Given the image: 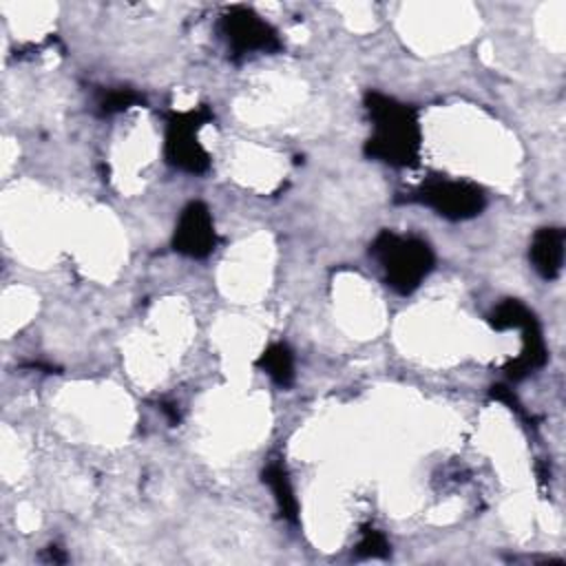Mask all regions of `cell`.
Returning <instances> with one entry per match:
<instances>
[{
	"mask_svg": "<svg viewBox=\"0 0 566 566\" xmlns=\"http://www.w3.org/2000/svg\"><path fill=\"white\" fill-rule=\"evenodd\" d=\"M254 365L265 371L279 387L287 389L294 382V354L285 343L268 345Z\"/></svg>",
	"mask_w": 566,
	"mask_h": 566,
	"instance_id": "cell-10",
	"label": "cell"
},
{
	"mask_svg": "<svg viewBox=\"0 0 566 566\" xmlns=\"http://www.w3.org/2000/svg\"><path fill=\"white\" fill-rule=\"evenodd\" d=\"M261 478L270 486L281 517H285L287 522L296 524L298 522V502H296V495H294V489H292V482H290L285 464L281 460H270L265 464Z\"/></svg>",
	"mask_w": 566,
	"mask_h": 566,
	"instance_id": "cell-9",
	"label": "cell"
},
{
	"mask_svg": "<svg viewBox=\"0 0 566 566\" xmlns=\"http://www.w3.org/2000/svg\"><path fill=\"white\" fill-rule=\"evenodd\" d=\"M161 411L170 418V422H172V424H177V422H179V411H177V407H175V405L161 402Z\"/></svg>",
	"mask_w": 566,
	"mask_h": 566,
	"instance_id": "cell-15",
	"label": "cell"
},
{
	"mask_svg": "<svg viewBox=\"0 0 566 566\" xmlns=\"http://www.w3.org/2000/svg\"><path fill=\"white\" fill-rule=\"evenodd\" d=\"M535 312L528 310L520 298H504L493 307L489 314V325L495 332H506V329H520Z\"/></svg>",
	"mask_w": 566,
	"mask_h": 566,
	"instance_id": "cell-11",
	"label": "cell"
},
{
	"mask_svg": "<svg viewBox=\"0 0 566 566\" xmlns=\"http://www.w3.org/2000/svg\"><path fill=\"white\" fill-rule=\"evenodd\" d=\"M217 29L232 57H243L250 53H276L283 49L276 29L243 4L226 9Z\"/></svg>",
	"mask_w": 566,
	"mask_h": 566,
	"instance_id": "cell-5",
	"label": "cell"
},
{
	"mask_svg": "<svg viewBox=\"0 0 566 566\" xmlns=\"http://www.w3.org/2000/svg\"><path fill=\"white\" fill-rule=\"evenodd\" d=\"M520 332H522V352L515 360H509L502 367L506 378L513 380V382L524 380L528 374L542 369L548 360V349H546V343H544L542 325H539L535 314L520 327Z\"/></svg>",
	"mask_w": 566,
	"mask_h": 566,
	"instance_id": "cell-8",
	"label": "cell"
},
{
	"mask_svg": "<svg viewBox=\"0 0 566 566\" xmlns=\"http://www.w3.org/2000/svg\"><path fill=\"white\" fill-rule=\"evenodd\" d=\"M365 108L371 122V135L363 146L365 157L394 168H416L422 146L418 108L380 91L365 93Z\"/></svg>",
	"mask_w": 566,
	"mask_h": 566,
	"instance_id": "cell-1",
	"label": "cell"
},
{
	"mask_svg": "<svg viewBox=\"0 0 566 566\" xmlns=\"http://www.w3.org/2000/svg\"><path fill=\"white\" fill-rule=\"evenodd\" d=\"M95 104L99 115H115L137 104H144V97L133 88H108V91H99Z\"/></svg>",
	"mask_w": 566,
	"mask_h": 566,
	"instance_id": "cell-12",
	"label": "cell"
},
{
	"mask_svg": "<svg viewBox=\"0 0 566 566\" xmlns=\"http://www.w3.org/2000/svg\"><path fill=\"white\" fill-rule=\"evenodd\" d=\"M217 241L210 208L203 201L186 203L172 232V250L188 259H206L214 252Z\"/></svg>",
	"mask_w": 566,
	"mask_h": 566,
	"instance_id": "cell-6",
	"label": "cell"
},
{
	"mask_svg": "<svg viewBox=\"0 0 566 566\" xmlns=\"http://www.w3.org/2000/svg\"><path fill=\"white\" fill-rule=\"evenodd\" d=\"M212 119L214 113L206 104L190 111H172L166 115L164 157L172 168L190 175L208 172L210 155L199 142V130Z\"/></svg>",
	"mask_w": 566,
	"mask_h": 566,
	"instance_id": "cell-3",
	"label": "cell"
},
{
	"mask_svg": "<svg viewBox=\"0 0 566 566\" xmlns=\"http://www.w3.org/2000/svg\"><path fill=\"white\" fill-rule=\"evenodd\" d=\"M369 256L378 261L385 283L402 296L413 294L436 265V254L427 239L394 230H380L374 237Z\"/></svg>",
	"mask_w": 566,
	"mask_h": 566,
	"instance_id": "cell-2",
	"label": "cell"
},
{
	"mask_svg": "<svg viewBox=\"0 0 566 566\" xmlns=\"http://www.w3.org/2000/svg\"><path fill=\"white\" fill-rule=\"evenodd\" d=\"M564 245H566V234L559 226H546L533 234L528 259L533 270L544 281H555L559 276L564 265Z\"/></svg>",
	"mask_w": 566,
	"mask_h": 566,
	"instance_id": "cell-7",
	"label": "cell"
},
{
	"mask_svg": "<svg viewBox=\"0 0 566 566\" xmlns=\"http://www.w3.org/2000/svg\"><path fill=\"white\" fill-rule=\"evenodd\" d=\"M391 553V546L387 542V537L382 535V531L378 528H363L358 544L354 546V555L360 559H382Z\"/></svg>",
	"mask_w": 566,
	"mask_h": 566,
	"instance_id": "cell-13",
	"label": "cell"
},
{
	"mask_svg": "<svg viewBox=\"0 0 566 566\" xmlns=\"http://www.w3.org/2000/svg\"><path fill=\"white\" fill-rule=\"evenodd\" d=\"M402 201L427 206L449 221H467L484 210L486 195L473 181L436 175L424 179Z\"/></svg>",
	"mask_w": 566,
	"mask_h": 566,
	"instance_id": "cell-4",
	"label": "cell"
},
{
	"mask_svg": "<svg viewBox=\"0 0 566 566\" xmlns=\"http://www.w3.org/2000/svg\"><path fill=\"white\" fill-rule=\"evenodd\" d=\"M489 396L493 398V400H497V402H504L509 409H513L515 413H520V416H524V418H528L526 416V411L522 409V405H520V400L515 398V394H513V389H509L506 385H493L491 389H489Z\"/></svg>",
	"mask_w": 566,
	"mask_h": 566,
	"instance_id": "cell-14",
	"label": "cell"
}]
</instances>
